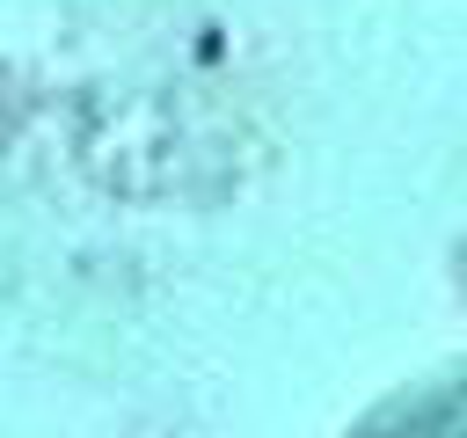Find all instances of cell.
Wrapping results in <instances>:
<instances>
[{
    "mask_svg": "<svg viewBox=\"0 0 467 438\" xmlns=\"http://www.w3.org/2000/svg\"><path fill=\"white\" fill-rule=\"evenodd\" d=\"M365 438H379V431H365Z\"/></svg>",
    "mask_w": 467,
    "mask_h": 438,
    "instance_id": "6da1fadb",
    "label": "cell"
}]
</instances>
